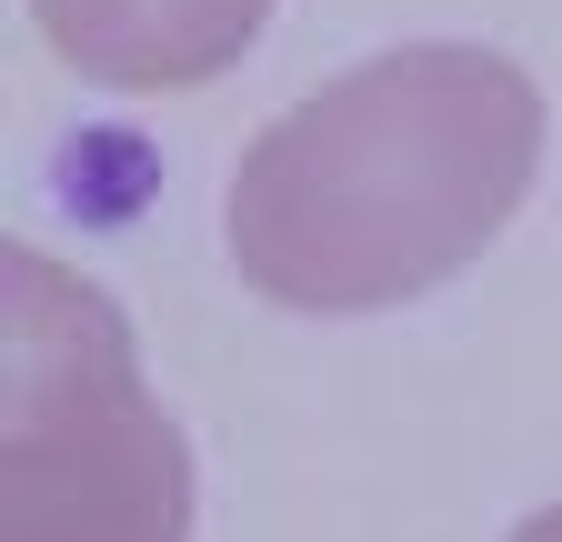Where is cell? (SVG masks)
Returning <instances> with one entry per match:
<instances>
[{"instance_id":"obj_1","label":"cell","mask_w":562,"mask_h":542,"mask_svg":"<svg viewBox=\"0 0 562 542\" xmlns=\"http://www.w3.org/2000/svg\"><path fill=\"white\" fill-rule=\"evenodd\" d=\"M542 91L482 41H412L292 101L232 171V271L302 321H362L472 271L542 181Z\"/></svg>"},{"instance_id":"obj_2","label":"cell","mask_w":562,"mask_h":542,"mask_svg":"<svg viewBox=\"0 0 562 542\" xmlns=\"http://www.w3.org/2000/svg\"><path fill=\"white\" fill-rule=\"evenodd\" d=\"M0 542H191V442L140 382V342L101 282L0 251Z\"/></svg>"},{"instance_id":"obj_3","label":"cell","mask_w":562,"mask_h":542,"mask_svg":"<svg viewBox=\"0 0 562 542\" xmlns=\"http://www.w3.org/2000/svg\"><path fill=\"white\" fill-rule=\"evenodd\" d=\"M60 71L101 91H201L241 71V50L271 31V0H31Z\"/></svg>"},{"instance_id":"obj_4","label":"cell","mask_w":562,"mask_h":542,"mask_svg":"<svg viewBox=\"0 0 562 542\" xmlns=\"http://www.w3.org/2000/svg\"><path fill=\"white\" fill-rule=\"evenodd\" d=\"M503 542H562V503H542V512H522Z\"/></svg>"}]
</instances>
